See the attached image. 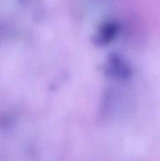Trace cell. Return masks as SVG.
I'll return each instance as SVG.
<instances>
[{
	"label": "cell",
	"instance_id": "obj_1",
	"mask_svg": "<svg viewBox=\"0 0 160 161\" xmlns=\"http://www.w3.org/2000/svg\"><path fill=\"white\" fill-rule=\"evenodd\" d=\"M104 72L107 76L116 80H128L132 75V70L125 58L118 54L112 53L108 56Z\"/></svg>",
	"mask_w": 160,
	"mask_h": 161
},
{
	"label": "cell",
	"instance_id": "obj_2",
	"mask_svg": "<svg viewBox=\"0 0 160 161\" xmlns=\"http://www.w3.org/2000/svg\"><path fill=\"white\" fill-rule=\"evenodd\" d=\"M118 25L113 21L102 24L94 36L93 41L98 46L103 47L111 43L115 39L118 33Z\"/></svg>",
	"mask_w": 160,
	"mask_h": 161
}]
</instances>
